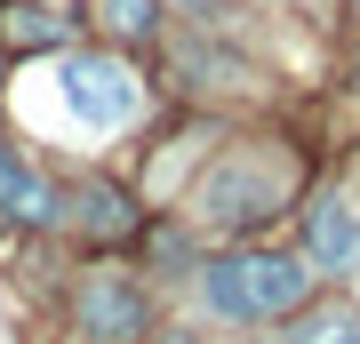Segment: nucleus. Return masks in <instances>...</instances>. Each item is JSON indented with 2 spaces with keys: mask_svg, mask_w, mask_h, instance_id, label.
<instances>
[{
  "mask_svg": "<svg viewBox=\"0 0 360 344\" xmlns=\"http://www.w3.org/2000/svg\"><path fill=\"white\" fill-rule=\"evenodd\" d=\"M321 344H360V320H328V329H321Z\"/></svg>",
  "mask_w": 360,
  "mask_h": 344,
  "instance_id": "9d476101",
  "label": "nucleus"
},
{
  "mask_svg": "<svg viewBox=\"0 0 360 344\" xmlns=\"http://www.w3.org/2000/svg\"><path fill=\"white\" fill-rule=\"evenodd\" d=\"M56 96L80 128H129L136 120V80L112 56H65L56 64Z\"/></svg>",
  "mask_w": 360,
  "mask_h": 344,
  "instance_id": "f03ea898",
  "label": "nucleus"
},
{
  "mask_svg": "<svg viewBox=\"0 0 360 344\" xmlns=\"http://www.w3.org/2000/svg\"><path fill=\"white\" fill-rule=\"evenodd\" d=\"M72 208H80V224H89V232H129V208H120V192H104V184H89Z\"/></svg>",
  "mask_w": 360,
  "mask_h": 344,
  "instance_id": "0eeeda50",
  "label": "nucleus"
},
{
  "mask_svg": "<svg viewBox=\"0 0 360 344\" xmlns=\"http://www.w3.org/2000/svg\"><path fill=\"white\" fill-rule=\"evenodd\" d=\"M0 217H8V224H49V217H56V192L40 184L8 144H0Z\"/></svg>",
  "mask_w": 360,
  "mask_h": 344,
  "instance_id": "423d86ee",
  "label": "nucleus"
},
{
  "mask_svg": "<svg viewBox=\"0 0 360 344\" xmlns=\"http://www.w3.org/2000/svg\"><path fill=\"white\" fill-rule=\"evenodd\" d=\"M200 296L217 320H281L312 296V272L296 265V256H217V265H200Z\"/></svg>",
  "mask_w": 360,
  "mask_h": 344,
  "instance_id": "f257e3e1",
  "label": "nucleus"
},
{
  "mask_svg": "<svg viewBox=\"0 0 360 344\" xmlns=\"http://www.w3.org/2000/svg\"><path fill=\"white\" fill-rule=\"evenodd\" d=\"M8 40H16V49H56L65 25H56V16H40V8H8Z\"/></svg>",
  "mask_w": 360,
  "mask_h": 344,
  "instance_id": "6e6552de",
  "label": "nucleus"
},
{
  "mask_svg": "<svg viewBox=\"0 0 360 344\" xmlns=\"http://www.w3.org/2000/svg\"><path fill=\"white\" fill-rule=\"evenodd\" d=\"M200 217L217 232H257V224L281 217V184L257 177V168H240V160H224L217 177L200 184Z\"/></svg>",
  "mask_w": 360,
  "mask_h": 344,
  "instance_id": "7ed1b4c3",
  "label": "nucleus"
},
{
  "mask_svg": "<svg viewBox=\"0 0 360 344\" xmlns=\"http://www.w3.org/2000/svg\"><path fill=\"white\" fill-rule=\"evenodd\" d=\"M304 241H312V265H328V272H352L360 265V217H352L345 200H321V208H312Z\"/></svg>",
  "mask_w": 360,
  "mask_h": 344,
  "instance_id": "39448f33",
  "label": "nucleus"
},
{
  "mask_svg": "<svg viewBox=\"0 0 360 344\" xmlns=\"http://www.w3.org/2000/svg\"><path fill=\"white\" fill-rule=\"evenodd\" d=\"M193 8H208V0H193Z\"/></svg>",
  "mask_w": 360,
  "mask_h": 344,
  "instance_id": "9b49d317",
  "label": "nucleus"
},
{
  "mask_svg": "<svg viewBox=\"0 0 360 344\" xmlns=\"http://www.w3.org/2000/svg\"><path fill=\"white\" fill-rule=\"evenodd\" d=\"M80 329L96 344H136L144 336V296L129 281H89L80 288Z\"/></svg>",
  "mask_w": 360,
  "mask_h": 344,
  "instance_id": "20e7f679",
  "label": "nucleus"
},
{
  "mask_svg": "<svg viewBox=\"0 0 360 344\" xmlns=\"http://www.w3.org/2000/svg\"><path fill=\"white\" fill-rule=\"evenodd\" d=\"M104 25H112V32H153V0H104Z\"/></svg>",
  "mask_w": 360,
  "mask_h": 344,
  "instance_id": "1a4fd4ad",
  "label": "nucleus"
}]
</instances>
